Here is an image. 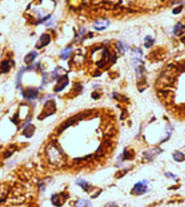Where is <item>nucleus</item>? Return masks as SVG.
<instances>
[{"label":"nucleus","instance_id":"nucleus-12","mask_svg":"<svg viewBox=\"0 0 185 207\" xmlns=\"http://www.w3.org/2000/svg\"><path fill=\"white\" fill-rule=\"evenodd\" d=\"M70 52H71L70 48L64 50V51H63V53H62V57H63V58H66V57H68V55H69V53H70Z\"/></svg>","mask_w":185,"mask_h":207},{"label":"nucleus","instance_id":"nucleus-11","mask_svg":"<svg viewBox=\"0 0 185 207\" xmlns=\"http://www.w3.org/2000/svg\"><path fill=\"white\" fill-rule=\"evenodd\" d=\"M40 42H41V44H42V46H46V45L48 44V42H49V37L47 36V34H44V36L41 37Z\"/></svg>","mask_w":185,"mask_h":207},{"label":"nucleus","instance_id":"nucleus-5","mask_svg":"<svg viewBox=\"0 0 185 207\" xmlns=\"http://www.w3.org/2000/svg\"><path fill=\"white\" fill-rule=\"evenodd\" d=\"M76 184H77L79 186H81L84 190H85V191H88V190L91 188V185H90L86 181H84V180H83V179H78V180L76 181Z\"/></svg>","mask_w":185,"mask_h":207},{"label":"nucleus","instance_id":"nucleus-2","mask_svg":"<svg viewBox=\"0 0 185 207\" xmlns=\"http://www.w3.org/2000/svg\"><path fill=\"white\" fill-rule=\"evenodd\" d=\"M133 191L134 194L136 195H142L144 194L146 191H147V184H146V181L144 182H140V183H137L134 189H133Z\"/></svg>","mask_w":185,"mask_h":207},{"label":"nucleus","instance_id":"nucleus-13","mask_svg":"<svg viewBox=\"0 0 185 207\" xmlns=\"http://www.w3.org/2000/svg\"><path fill=\"white\" fill-rule=\"evenodd\" d=\"M105 207H117L115 203H108L105 205Z\"/></svg>","mask_w":185,"mask_h":207},{"label":"nucleus","instance_id":"nucleus-10","mask_svg":"<svg viewBox=\"0 0 185 207\" xmlns=\"http://www.w3.org/2000/svg\"><path fill=\"white\" fill-rule=\"evenodd\" d=\"M35 56H36V53H35V52H31L30 54H28V55L26 56V63L32 62V61L35 59Z\"/></svg>","mask_w":185,"mask_h":207},{"label":"nucleus","instance_id":"nucleus-8","mask_svg":"<svg viewBox=\"0 0 185 207\" xmlns=\"http://www.w3.org/2000/svg\"><path fill=\"white\" fill-rule=\"evenodd\" d=\"M173 159L177 162H182L185 157H184V154L181 152H175L173 153Z\"/></svg>","mask_w":185,"mask_h":207},{"label":"nucleus","instance_id":"nucleus-3","mask_svg":"<svg viewBox=\"0 0 185 207\" xmlns=\"http://www.w3.org/2000/svg\"><path fill=\"white\" fill-rule=\"evenodd\" d=\"M7 192H8L7 186L5 184H0V202L3 201L6 198Z\"/></svg>","mask_w":185,"mask_h":207},{"label":"nucleus","instance_id":"nucleus-6","mask_svg":"<svg viewBox=\"0 0 185 207\" xmlns=\"http://www.w3.org/2000/svg\"><path fill=\"white\" fill-rule=\"evenodd\" d=\"M68 84V80L66 79L65 82H64V77H62L61 79H59V81H58V84L57 85V87H55V91H61L65 86L66 85Z\"/></svg>","mask_w":185,"mask_h":207},{"label":"nucleus","instance_id":"nucleus-7","mask_svg":"<svg viewBox=\"0 0 185 207\" xmlns=\"http://www.w3.org/2000/svg\"><path fill=\"white\" fill-rule=\"evenodd\" d=\"M76 207H92V204L87 200H79L76 203Z\"/></svg>","mask_w":185,"mask_h":207},{"label":"nucleus","instance_id":"nucleus-9","mask_svg":"<svg viewBox=\"0 0 185 207\" xmlns=\"http://www.w3.org/2000/svg\"><path fill=\"white\" fill-rule=\"evenodd\" d=\"M107 26H108V22H106V21H101V22H98L95 25L96 29H104Z\"/></svg>","mask_w":185,"mask_h":207},{"label":"nucleus","instance_id":"nucleus-1","mask_svg":"<svg viewBox=\"0 0 185 207\" xmlns=\"http://www.w3.org/2000/svg\"><path fill=\"white\" fill-rule=\"evenodd\" d=\"M46 154L48 157V161L53 165L62 166L65 163L64 153L57 145H49L46 148Z\"/></svg>","mask_w":185,"mask_h":207},{"label":"nucleus","instance_id":"nucleus-4","mask_svg":"<svg viewBox=\"0 0 185 207\" xmlns=\"http://www.w3.org/2000/svg\"><path fill=\"white\" fill-rule=\"evenodd\" d=\"M36 95H37V91H36L35 88H28L26 91V96L27 98L34 99L35 97H36Z\"/></svg>","mask_w":185,"mask_h":207}]
</instances>
